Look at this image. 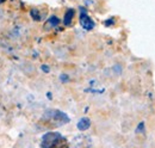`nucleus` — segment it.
<instances>
[{
    "mask_svg": "<svg viewBox=\"0 0 155 148\" xmlns=\"http://www.w3.org/2000/svg\"><path fill=\"white\" fill-rule=\"evenodd\" d=\"M44 118H48L49 121L56 123L58 126L64 124V123H68L69 122L68 116L58 110H48L45 112V115H44Z\"/></svg>",
    "mask_w": 155,
    "mask_h": 148,
    "instance_id": "obj_1",
    "label": "nucleus"
},
{
    "mask_svg": "<svg viewBox=\"0 0 155 148\" xmlns=\"http://www.w3.org/2000/svg\"><path fill=\"white\" fill-rule=\"evenodd\" d=\"M63 140L62 135L58 133H47L42 137V147H55Z\"/></svg>",
    "mask_w": 155,
    "mask_h": 148,
    "instance_id": "obj_2",
    "label": "nucleus"
},
{
    "mask_svg": "<svg viewBox=\"0 0 155 148\" xmlns=\"http://www.w3.org/2000/svg\"><path fill=\"white\" fill-rule=\"evenodd\" d=\"M79 19H80V24H81V26H82L85 30H92V29L94 28V22H93L92 18L86 13V11H85L84 8H81V12H80Z\"/></svg>",
    "mask_w": 155,
    "mask_h": 148,
    "instance_id": "obj_3",
    "label": "nucleus"
},
{
    "mask_svg": "<svg viewBox=\"0 0 155 148\" xmlns=\"http://www.w3.org/2000/svg\"><path fill=\"white\" fill-rule=\"evenodd\" d=\"M77 127L80 131H85V130H87L90 127H91V121H90V118H87V117H82V118L78 122Z\"/></svg>",
    "mask_w": 155,
    "mask_h": 148,
    "instance_id": "obj_4",
    "label": "nucleus"
},
{
    "mask_svg": "<svg viewBox=\"0 0 155 148\" xmlns=\"http://www.w3.org/2000/svg\"><path fill=\"white\" fill-rule=\"evenodd\" d=\"M73 17H74V10L73 8H68L64 13V17H63V24L66 26H71L72 22H73Z\"/></svg>",
    "mask_w": 155,
    "mask_h": 148,
    "instance_id": "obj_5",
    "label": "nucleus"
},
{
    "mask_svg": "<svg viewBox=\"0 0 155 148\" xmlns=\"http://www.w3.org/2000/svg\"><path fill=\"white\" fill-rule=\"evenodd\" d=\"M58 24H60V19L56 17V16H51L49 20H48V23H47V25H50L51 28H55V26H58Z\"/></svg>",
    "mask_w": 155,
    "mask_h": 148,
    "instance_id": "obj_6",
    "label": "nucleus"
},
{
    "mask_svg": "<svg viewBox=\"0 0 155 148\" xmlns=\"http://www.w3.org/2000/svg\"><path fill=\"white\" fill-rule=\"evenodd\" d=\"M31 17L35 20H41L42 17H39V12L37 10H31Z\"/></svg>",
    "mask_w": 155,
    "mask_h": 148,
    "instance_id": "obj_7",
    "label": "nucleus"
},
{
    "mask_svg": "<svg viewBox=\"0 0 155 148\" xmlns=\"http://www.w3.org/2000/svg\"><path fill=\"white\" fill-rule=\"evenodd\" d=\"M60 79H61L62 81H64V82H66V81H68V79H69V78H68V75L62 74V75H60Z\"/></svg>",
    "mask_w": 155,
    "mask_h": 148,
    "instance_id": "obj_8",
    "label": "nucleus"
},
{
    "mask_svg": "<svg viewBox=\"0 0 155 148\" xmlns=\"http://www.w3.org/2000/svg\"><path fill=\"white\" fill-rule=\"evenodd\" d=\"M41 69H42L43 72H45V73H49V67H48L47 65H43V66L41 67Z\"/></svg>",
    "mask_w": 155,
    "mask_h": 148,
    "instance_id": "obj_9",
    "label": "nucleus"
},
{
    "mask_svg": "<svg viewBox=\"0 0 155 148\" xmlns=\"http://www.w3.org/2000/svg\"><path fill=\"white\" fill-rule=\"evenodd\" d=\"M4 1H5V0H0V4H1V2H4Z\"/></svg>",
    "mask_w": 155,
    "mask_h": 148,
    "instance_id": "obj_10",
    "label": "nucleus"
}]
</instances>
